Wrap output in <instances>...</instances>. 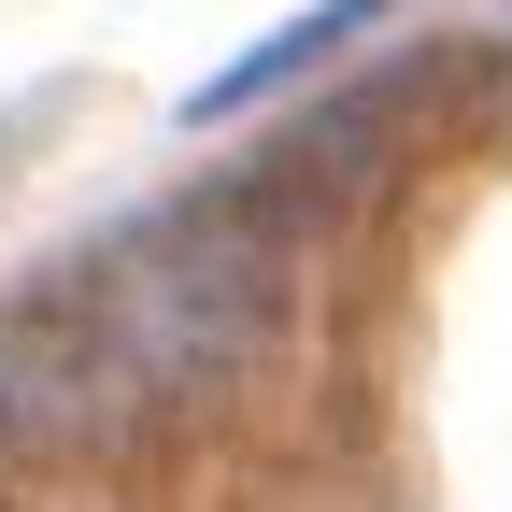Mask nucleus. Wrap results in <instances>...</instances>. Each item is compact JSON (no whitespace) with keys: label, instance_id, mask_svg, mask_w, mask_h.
<instances>
[{"label":"nucleus","instance_id":"1","mask_svg":"<svg viewBox=\"0 0 512 512\" xmlns=\"http://www.w3.org/2000/svg\"><path fill=\"white\" fill-rule=\"evenodd\" d=\"M57 299L86 313V342H100V370H114L128 413L228 399V384L271 356V328H285V271H271V242H256V214H228V200L128 214Z\"/></svg>","mask_w":512,"mask_h":512},{"label":"nucleus","instance_id":"2","mask_svg":"<svg viewBox=\"0 0 512 512\" xmlns=\"http://www.w3.org/2000/svg\"><path fill=\"white\" fill-rule=\"evenodd\" d=\"M0 427H15V456H86V441L143 427V413L114 399V370H100V342H86V313L57 299V285L0 313Z\"/></svg>","mask_w":512,"mask_h":512},{"label":"nucleus","instance_id":"3","mask_svg":"<svg viewBox=\"0 0 512 512\" xmlns=\"http://www.w3.org/2000/svg\"><path fill=\"white\" fill-rule=\"evenodd\" d=\"M370 15H399V0H313V15L299 29H271V43H256V57H228V72L200 86V100H185V128H214V114H242V100H271V86H299L313 72V57H342Z\"/></svg>","mask_w":512,"mask_h":512},{"label":"nucleus","instance_id":"4","mask_svg":"<svg viewBox=\"0 0 512 512\" xmlns=\"http://www.w3.org/2000/svg\"><path fill=\"white\" fill-rule=\"evenodd\" d=\"M15 470H29V456H15V427H0V484H15Z\"/></svg>","mask_w":512,"mask_h":512}]
</instances>
